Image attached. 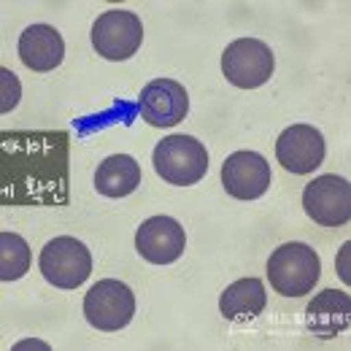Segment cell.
<instances>
[{
  "label": "cell",
  "instance_id": "2e32d148",
  "mask_svg": "<svg viewBox=\"0 0 351 351\" xmlns=\"http://www.w3.org/2000/svg\"><path fill=\"white\" fill-rule=\"evenodd\" d=\"M30 270V246L16 232H0V281H16Z\"/></svg>",
  "mask_w": 351,
  "mask_h": 351
},
{
  "label": "cell",
  "instance_id": "7a4b0ae2",
  "mask_svg": "<svg viewBox=\"0 0 351 351\" xmlns=\"http://www.w3.org/2000/svg\"><path fill=\"white\" fill-rule=\"evenodd\" d=\"M152 165L165 184L192 186L208 171V152L192 135H168L154 146Z\"/></svg>",
  "mask_w": 351,
  "mask_h": 351
},
{
  "label": "cell",
  "instance_id": "30bf717a",
  "mask_svg": "<svg viewBox=\"0 0 351 351\" xmlns=\"http://www.w3.org/2000/svg\"><path fill=\"white\" fill-rule=\"evenodd\" d=\"M324 154H327L324 135L311 125H292L276 141V157L281 168H287L289 173H313L322 165Z\"/></svg>",
  "mask_w": 351,
  "mask_h": 351
},
{
  "label": "cell",
  "instance_id": "6da1fadb",
  "mask_svg": "<svg viewBox=\"0 0 351 351\" xmlns=\"http://www.w3.org/2000/svg\"><path fill=\"white\" fill-rule=\"evenodd\" d=\"M322 276L319 254L300 241L278 246L267 260V281L284 298H303L308 295Z\"/></svg>",
  "mask_w": 351,
  "mask_h": 351
},
{
  "label": "cell",
  "instance_id": "8992f818",
  "mask_svg": "<svg viewBox=\"0 0 351 351\" xmlns=\"http://www.w3.org/2000/svg\"><path fill=\"white\" fill-rule=\"evenodd\" d=\"M141 41H143V25L138 14L125 8L106 11L92 25V46L106 60H114V62L130 60L141 49Z\"/></svg>",
  "mask_w": 351,
  "mask_h": 351
},
{
  "label": "cell",
  "instance_id": "ba28073f",
  "mask_svg": "<svg viewBox=\"0 0 351 351\" xmlns=\"http://www.w3.org/2000/svg\"><path fill=\"white\" fill-rule=\"evenodd\" d=\"M141 117L154 128H176L186 119L189 95L176 79H154L138 95Z\"/></svg>",
  "mask_w": 351,
  "mask_h": 351
},
{
  "label": "cell",
  "instance_id": "ac0fdd59",
  "mask_svg": "<svg viewBox=\"0 0 351 351\" xmlns=\"http://www.w3.org/2000/svg\"><path fill=\"white\" fill-rule=\"evenodd\" d=\"M351 257V243H346L343 249H341V254H338V273H341V278L343 281H349L351 284V273L346 270V260Z\"/></svg>",
  "mask_w": 351,
  "mask_h": 351
},
{
  "label": "cell",
  "instance_id": "3957f363",
  "mask_svg": "<svg viewBox=\"0 0 351 351\" xmlns=\"http://www.w3.org/2000/svg\"><path fill=\"white\" fill-rule=\"evenodd\" d=\"M38 265L46 284L57 289H79L92 273V254L82 241L71 235H57L44 246Z\"/></svg>",
  "mask_w": 351,
  "mask_h": 351
},
{
  "label": "cell",
  "instance_id": "5bb4252c",
  "mask_svg": "<svg viewBox=\"0 0 351 351\" xmlns=\"http://www.w3.org/2000/svg\"><path fill=\"white\" fill-rule=\"evenodd\" d=\"M267 306V292L260 278H238L219 298V311L227 322H252Z\"/></svg>",
  "mask_w": 351,
  "mask_h": 351
},
{
  "label": "cell",
  "instance_id": "9c48e42d",
  "mask_svg": "<svg viewBox=\"0 0 351 351\" xmlns=\"http://www.w3.org/2000/svg\"><path fill=\"white\" fill-rule=\"evenodd\" d=\"M221 184L235 200H257L270 186V165L260 152H235L221 165Z\"/></svg>",
  "mask_w": 351,
  "mask_h": 351
},
{
  "label": "cell",
  "instance_id": "4fadbf2b",
  "mask_svg": "<svg viewBox=\"0 0 351 351\" xmlns=\"http://www.w3.org/2000/svg\"><path fill=\"white\" fill-rule=\"evenodd\" d=\"M306 322L316 338H335L351 324V300L341 289L319 292L306 311Z\"/></svg>",
  "mask_w": 351,
  "mask_h": 351
},
{
  "label": "cell",
  "instance_id": "277c9868",
  "mask_svg": "<svg viewBox=\"0 0 351 351\" xmlns=\"http://www.w3.org/2000/svg\"><path fill=\"white\" fill-rule=\"evenodd\" d=\"M84 316L89 327L100 332H117L128 327L135 316V295L128 284L117 278H103L89 287L84 298Z\"/></svg>",
  "mask_w": 351,
  "mask_h": 351
},
{
  "label": "cell",
  "instance_id": "7c38bea8",
  "mask_svg": "<svg viewBox=\"0 0 351 351\" xmlns=\"http://www.w3.org/2000/svg\"><path fill=\"white\" fill-rule=\"evenodd\" d=\"M62 57H65V41L51 25L36 22L25 27V33L19 36V60L33 73H49L60 68Z\"/></svg>",
  "mask_w": 351,
  "mask_h": 351
},
{
  "label": "cell",
  "instance_id": "5b68a950",
  "mask_svg": "<svg viewBox=\"0 0 351 351\" xmlns=\"http://www.w3.org/2000/svg\"><path fill=\"white\" fill-rule=\"evenodd\" d=\"M276 60L270 46L260 38H238L221 54V73L238 89H257L273 76Z\"/></svg>",
  "mask_w": 351,
  "mask_h": 351
},
{
  "label": "cell",
  "instance_id": "8fae6325",
  "mask_svg": "<svg viewBox=\"0 0 351 351\" xmlns=\"http://www.w3.org/2000/svg\"><path fill=\"white\" fill-rule=\"evenodd\" d=\"M186 235L184 227L171 217H152L135 232L138 254L152 265H171L184 254Z\"/></svg>",
  "mask_w": 351,
  "mask_h": 351
},
{
  "label": "cell",
  "instance_id": "9a60e30c",
  "mask_svg": "<svg viewBox=\"0 0 351 351\" xmlns=\"http://www.w3.org/2000/svg\"><path fill=\"white\" fill-rule=\"evenodd\" d=\"M141 184V165L130 154H111L95 171V189L103 197H128Z\"/></svg>",
  "mask_w": 351,
  "mask_h": 351
},
{
  "label": "cell",
  "instance_id": "e0dca14e",
  "mask_svg": "<svg viewBox=\"0 0 351 351\" xmlns=\"http://www.w3.org/2000/svg\"><path fill=\"white\" fill-rule=\"evenodd\" d=\"M19 97H22V84H19V79H16L8 68H0V111H3V114L14 111V106L19 103Z\"/></svg>",
  "mask_w": 351,
  "mask_h": 351
},
{
  "label": "cell",
  "instance_id": "52a82bcc",
  "mask_svg": "<svg viewBox=\"0 0 351 351\" xmlns=\"http://www.w3.org/2000/svg\"><path fill=\"white\" fill-rule=\"evenodd\" d=\"M303 208L319 227H341L351 219V184L343 176H316L303 189Z\"/></svg>",
  "mask_w": 351,
  "mask_h": 351
}]
</instances>
